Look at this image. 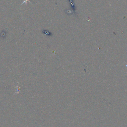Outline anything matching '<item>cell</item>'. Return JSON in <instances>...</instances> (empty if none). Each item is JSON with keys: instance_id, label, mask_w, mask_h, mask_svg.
<instances>
[{"instance_id": "cell-1", "label": "cell", "mask_w": 127, "mask_h": 127, "mask_svg": "<svg viewBox=\"0 0 127 127\" xmlns=\"http://www.w3.org/2000/svg\"><path fill=\"white\" fill-rule=\"evenodd\" d=\"M28 1H29V0H24V1H23V2L22 3V5H23V4H27L28 2Z\"/></svg>"}]
</instances>
